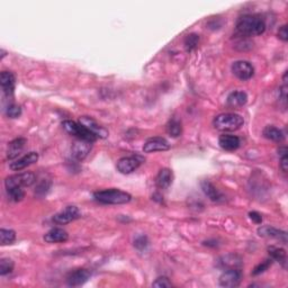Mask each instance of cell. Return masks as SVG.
<instances>
[{
  "mask_svg": "<svg viewBox=\"0 0 288 288\" xmlns=\"http://www.w3.org/2000/svg\"><path fill=\"white\" fill-rule=\"evenodd\" d=\"M237 31L243 36H258L265 33L266 23L258 15H244L237 21Z\"/></svg>",
  "mask_w": 288,
  "mask_h": 288,
  "instance_id": "1",
  "label": "cell"
},
{
  "mask_svg": "<svg viewBox=\"0 0 288 288\" xmlns=\"http://www.w3.org/2000/svg\"><path fill=\"white\" fill-rule=\"evenodd\" d=\"M93 198L95 200L98 201L100 204H106V205H121L130 203L132 199L131 194L123 192L119 189H105V190H98L93 194Z\"/></svg>",
  "mask_w": 288,
  "mask_h": 288,
  "instance_id": "2",
  "label": "cell"
},
{
  "mask_svg": "<svg viewBox=\"0 0 288 288\" xmlns=\"http://www.w3.org/2000/svg\"><path fill=\"white\" fill-rule=\"evenodd\" d=\"M244 124L241 115L235 113H223L213 119V126L221 132H233Z\"/></svg>",
  "mask_w": 288,
  "mask_h": 288,
  "instance_id": "3",
  "label": "cell"
},
{
  "mask_svg": "<svg viewBox=\"0 0 288 288\" xmlns=\"http://www.w3.org/2000/svg\"><path fill=\"white\" fill-rule=\"evenodd\" d=\"M63 129L68 132L70 135L77 137L78 140H84L93 143L97 140V137L93 135L90 131L86 129V127L79 122L71 121V119H66L62 123Z\"/></svg>",
  "mask_w": 288,
  "mask_h": 288,
  "instance_id": "4",
  "label": "cell"
},
{
  "mask_svg": "<svg viewBox=\"0 0 288 288\" xmlns=\"http://www.w3.org/2000/svg\"><path fill=\"white\" fill-rule=\"evenodd\" d=\"M36 182V177L34 174L32 173H22L14 176H9L6 178L5 186L6 188H10V187H31Z\"/></svg>",
  "mask_w": 288,
  "mask_h": 288,
  "instance_id": "5",
  "label": "cell"
},
{
  "mask_svg": "<svg viewBox=\"0 0 288 288\" xmlns=\"http://www.w3.org/2000/svg\"><path fill=\"white\" fill-rule=\"evenodd\" d=\"M143 162V159L138 155H130L124 156L117 161V170L123 175H130L135 171L138 167Z\"/></svg>",
  "mask_w": 288,
  "mask_h": 288,
  "instance_id": "6",
  "label": "cell"
},
{
  "mask_svg": "<svg viewBox=\"0 0 288 288\" xmlns=\"http://www.w3.org/2000/svg\"><path fill=\"white\" fill-rule=\"evenodd\" d=\"M80 218V211L77 206L70 205L66 206L63 211L59 212L58 214L53 216V222L59 224V225H66V224L71 223L72 221Z\"/></svg>",
  "mask_w": 288,
  "mask_h": 288,
  "instance_id": "7",
  "label": "cell"
},
{
  "mask_svg": "<svg viewBox=\"0 0 288 288\" xmlns=\"http://www.w3.org/2000/svg\"><path fill=\"white\" fill-rule=\"evenodd\" d=\"M242 271L240 269H227L220 277V285L222 287L232 288L240 285Z\"/></svg>",
  "mask_w": 288,
  "mask_h": 288,
  "instance_id": "8",
  "label": "cell"
},
{
  "mask_svg": "<svg viewBox=\"0 0 288 288\" xmlns=\"http://www.w3.org/2000/svg\"><path fill=\"white\" fill-rule=\"evenodd\" d=\"M232 72L234 73V76L239 78L240 80H249L251 79L254 74V68L253 66L249 61H237L232 66Z\"/></svg>",
  "mask_w": 288,
  "mask_h": 288,
  "instance_id": "9",
  "label": "cell"
},
{
  "mask_svg": "<svg viewBox=\"0 0 288 288\" xmlns=\"http://www.w3.org/2000/svg\"><path fill=\"white\" fill-rule=\"evenodd\" d=\"M79 123H81L86 129L90 131L97 138H106L108 136V131L104 126L98 124L95 119L89 117V116H81L79 118Z\"/></svg>",
  "mask_w": 288,
  "mask_h": 288,
  "instance_id": "10",
  "label": "cell"
},
{
  "mask_svg": "<svg viewBox=\"0 0 288 288\" xmlns=\"http://www.w3.org/2000/svg\"><path fill=\"white\" fill-rule=\"evenodd\" d=\"M90 276V271L87 269H77V270L69 272V275L66 276V284L70 287H79L84 285L85 283H87Z\"/></svg>",
  "mask_w": 288,
  "mask_h": 288,
  "instance_id": "11",
  "label": "cell"
},
{
  "mask_svg": "<svg viewBox=\"0 0 288 288\" xmlns=\"http://www.w3.org/2000/svg\"><path fill=\"white\" fill-rule=\"evenodd\" d=\"M92 143L88 141L84 140H77L71 147V155H72L73 159L78 160V161H81L87 158L89 152L91 151Z\"/></svg>",
  "mask_w": 288,
  "mask_h": 288,
  "instance_id": "12",
  "label": "cell"
},
{
  "mask_svg": "<svg viewBox=\"0 0 288 288\" xmlns=\"http://www.w3.org/2000/svg\"><path fill=\"white\" fill-rule=\"evenodd\" d=\"M169 149H170L169 142H168L164 137H160V136L149 138L143 145V151L145 153L167 151L169 150Z\"/></svg>",
  "mask_w": 288,
  "mask_h": 288,
  "instance_id": "13",
  "label": "cell"
},
{
  "mask_svg": "<svg viewBox=\"0 0 288 288\" xmlns=\"http://www.w3.org/2000/svg\"><path fill=\"white\" fill-rule=\"evenodd\" d=\"M37 161H39V153L32 151V152L26 153V155L22 156V158L15 160L14 162L10 163L9 167L13 171H21L25 169V168L36 163Z\"/></svg>",
  "mask_w": 288,
  "mask_h": 288,
  "instance_id": "14",
  "label": "cell"
},
{
  "mask_svg": "<svg viewBox=\"0 0 288 288\" xmlns=\"http://www.w3.org/2000/svg\"><path fill=\"white\" fill-rule=\"evenodd\" d=\"M258 235L263 238H268V239H276V240L282 241L283 243L287 242V233L285 231L276 229L274 226L270 225H265L260 226L258 229Z\"/></svg>",
  "mask_w": 288,
  "mask_h": 288,
  "instance_id": "15",
  "label": "cell"
},
{
  "mask_svg": "<svg viewBox=\"0 0 288 288\" xmlns=\"http://www.w3.org/2000/svg\"><path fill=\"white\" fill-rule=\"evenodd\" d=\"M218 267L227 270V269H241L242 260L237 254H227L218 259Z\"/></svg>",
  "mask_w": 288,
  "mask_h": 288,
  "instance_id": "16",
  "label": "cell"
},
{
  "mask_svg": "<svg viewBox=\"0 0 288 288\" xmlns=\"http://www.w3.org/2000/svg\"><path fill=\"white\" fill-rule=\"evenodd\" d=\"M15 84H16V78L9 71H2L0 74V85L6 96H12L15 90Z\"/></svg>",
  "mask_w": 288,
  "mask_h": 288,
  "instance_id": "17",
  "label": "cell"
},
{
  "mask_svg": "<svg viewBox=\"0 0 288 288\" xmlns=\"http://www.w3.org/2000/svg\"><path fill=\"white\" fill-rule=\"evenodd\" d=\"M220 147L225 151H234L240 148L241 141L237 135H231V134H223L219 138Z\"/></svg>",
  "mask_w": 288,
  "mask_h": 288,
  "instance_id": "18",
  "label": "cell"
},
{
  "mask_svg": "<svg viewBox=\"0 0 288 288\" xmlns=\"http://www.w3.org/2000/svg\"><path fill=\"white\" fill-rule=\"evenodd\" d=\"M68 232L63 229H60V227H54V229L50 230L44 235V241L46 243H63L68 241Z\"/></svg>",
  "mask_w": 288,
  "mask_h": 288,
  "instance_id": "19",
  "label": "cell"
},
{
  "mask_svg": "<svg viewBox=\"0 0 288 288\" xmlns=\"http://www.w3.org/2000/svg\"><path fill=\"white\" fill-rule=\"evenodd\" d=\"M201 189H203L205 195H206L212 201L219 203V201H222L224 199L223 194L221 193L220 190L216 188V187L213 185L211 181H208V180L201 181Z\"/></svg>",
  "mask_w": 288,
  "mask_h": 288,
  "instance_id": "20",
  "label": "cell"
},
{
  "mask_svg": "<svg viewBox=\"0 0 288 288\" xmlns=\"http://www.w3.org/2000/svg\"><path fill=\"white\" fill-rule=\"evenodd\" d=\"M25 144H26V138L24 137L15 138L14 141H12L8 144V149H7V158H8L9 160L17 158V156L22 153V151L24 150Z\"/></svg>",
  "mask_w": 288,
  "mask_h": 288,
  "instance_id": "21",
  "label": "cell"
},
{
  "mask_svg": "<svg viewBox=\"0 0 288 288\" xmlns=\"http://www.w3.org/2000/svg\"><path fill=\"white\" fill-rule=\"evenodd\" d=\"M173 179H174L173 171L168 169V168H163V169L159 171V174L155 178L156 187L160 189L169 188L170 185L173 184Z\"/></svg>",
  "mask_w": 288,
  "mask_h": 288,
  "instance_id": "22",
  "label": "cell"
},
{
  "mask_svg": "<svg viewBox=\"0 0 288 288\" xmlns=\"http://www.w3.org/2000/svg\"><path fill=\"white\" fill-rule=\"evenodd\" d=\"M248 102V95L244 91H233L227 97V105L232 108H240Z\"/></svg>",
  "mask_w": 288,
  "mask_h": 288,
  "instance_id": "23",
  "label": "cell"
},
{
  "mask_svg": "<svg viewBox=\"0 0 288 288\" xmlns=\"http://www.w3.org/2000/svg\"><path fill=\"white\" fill-rule=\"evenodd\" d=\"M269 256H270L271 260H275L277 263H279L283 267H286L287 264V254L286 251L282 248H277V246H269L268 248Z\"/></svg>",
  "mask_w": 288,
  "mask_h": 288,
  "instance_id": "24",
  "label": "cell"
},
{
  "mask_svg": "<svg viewBox=\"0 0 288 288\" xmlns=\"http://www.w3.org/2000/svg\"><path fill=\"white\" fill-rule=\"evenodd\" d=\"M264 136L268 140L275 141V142H282L284 138H285V135H284L283 131L277 129V127L272 126V125H268L266 126L264 129Z\"/></svg>",
  "mask_w": 288,
  "mask_h": 288,
  "instance_id": "25",
  "label": "cell"
},
{
  "mask_svg": "<svg viewBox=\"0 0 288 288\" xmlns=\"http://www.w3.org/2000/svg\"><path fill=\"white\" fill-rule=\"evenodd\" d=\"M167 133L169 134L171 137L180 136L181 133H182L181 122L176 117L171 118L167 124Z\"/></svg>",
  "mask_w": 288,
  "mask_h": 288,
  "instance_id": "26",
  "label": "cell"
},
{
  "mask_svg": "<svg viewBox=\"0 0 288 288\" xmlns=\"http://www.w3.org/2000/svg\"><path fill=\"white\" fill-rule=\"evenodd\" d=\"M15 240H16V233H15V231L9 229L0 230V242H1V245L13 244Z\"/></svg>",
  "mask_w": 288,
  "mask_h": 288,
  "instance_id": "27",
  "label": "cell"
},
{
  "mask_svg": "<svg viewBox=\"0 0 288 288\" xmlns=\"http://www.w3.org/2000/svg\"><path fill=\"white\" fill-rule=\"evenodd\" d=\"M7 190V194H8V196L10 199L13 201H18L23 200L24 197H25V192L23 189V187H10V188H6Z\"/></svg>",
  "mask_w": 288,
  "mask_h": 288,
  "instance_id": "28",
  "label": "cell"
},
{
  "mask_svg": "<svg viewBox=\"0 0 288 288\" xmlns=\"http://www.w3.org/2000/svg\"><path fill=\"white\" fill-rule=\"evenodd\" d=\"M198 42H199V35L195 34V33H192V34H188L185 37L184 45L187 52H192L195 50L198 45Z\"/></svg>",
  "mask_w": 288,
  "mask_h": 288,
  "instance_id": "29",
  "label": "cell"
},
{
  "mask_svg": "<svg viewBox=\"0 0 288 288\" xmlns=\"http://www.w3.org/2000/svg\"><path fill=\"white\" fill-rule=\"evenodd\" d=\"M14 261L9 258H1L0 260V275L1 276H6L13 272L14 270Z\"/></svg>",
  "mask_w": 288,
  "mask_h": 288,
  "instance_id": "30",
  "label": "cell"
},
{
  "mask_svg": "<svg viewBox=\"0 0 288 288\" xmlns=\"http://www.w3.org/2000/svg\"><path fill=\"white\" fill-rule=\"evenodd\" d=\"M6 115L9 118H17L22 115V108L16 104H9L6 108Z\"/></svg>",
  "mask_w": 288,
  "mask_h": 288,
  "instance_id": "31",
  "label": "cell"
},
{
  "mask_svg": "<svg viewBox=\"0 0 288 288\" xmlns=\"http://www.w3.org/2000/svg\"><path fill=\"white\" fill-rule=\"evenodd\" d=\"M134 246L138 250V251H145L149 246V240L145 235H138L134 240Z\"/></svg>",
  "mask_w": 288,
  "mask_h": 288,
  "instance_id": "32",
  "label": "cell"
},
{
  "mask_svg": "<svg viewBox=\"0 0 288 288\" xmlns=\"http://www.w3.org/2000/svg\"><path fill=\"white\" fill-rule=\"evenodd\" d=\"M287 148L283 147L278 150V155H280V168L284 173H287L288 169V158H287Z\"/></svg>",
  "mask_w": 288,
  "mask_h": 288,
  "instance_id": "33",
  "label": "cell"
},
{
  "mask_svg": "<svg viewBox=\"0 0 288 288\" xmlns=\"http://www.w3.org/2000/svg\"><path fill=\"white\" fill-rule=\"evenodd\" d=\"M270 266H271V259H268V260L263 261V263L258 265L257 267L253 269L252 275L253 276H258V275L263 274V272H265L266 270H268V268L270 267Z\"/></svg>",
  "mask_w": 288,
  "mask_h": 288,
  "instance_id": "34",
  "label": "cell"
},
{
  "mask_svg": "<svg viewBox=\"0 0 288 288\" xmlns=\"http://www.w3.org/2000/svg\"><path fill=\"white\" fill-rule=\"evenodd\" d=\"M50 186H51V182L50 181L43 180L39 186L36 187L35 194H36L37 196H44V195H46V193L48 192V189H50Z\"/></svg>",
  "mask_w": 288,
  "mask_h": 288,
  "instance_id": "35",
  "label": "cell"
},
{
  "mask_svg": "<svg viewBox=\"0 0 288 288\" xmlns=\"http://www.w3.org/2000/svg\"><path fill=\"white\" fill-rule=\"evenodd\" d=\"M153 287L156 288H168L173 287V284L169 282V279L167 277H159V278L155 279V282L152 284Z\"/></svg>",
  "mask_w": 288,
  "mask_h": 288,
  "instance_id": "36",
  "label": "cell"
},
{
  "mask_svg": "<svg viewBox=\"0 0 288 288\" xmlns=\"http://www.w3.org/2000/svg\"><path fill=\"white\" fill-rule=\"evenodd\" d=\"M278 37L282 41H284V42H287V40H288V33H287V26L286 25H283L282 27L279 28Z\"/></svg>",
  "mask_w": 288,
  "mask_h": 288,
  "instance_id": "37",
  "label": "cell"
},
{
  "mask_svg": "<svg viewBox=\"0 0 288 288\" xmlns=\"http://www.w3.org/2000/svg\"><path fill=\"white\" fill-rule=\"evenodd\" d=\"M249 218L251 219L256 224H261V222H263V216H261V214H259L258 212H254V211L250 212Z\"/></svg>",
  "mask_w": 288,
  "mask_h": 288,
  "instance_id": "38",
  "label": "cell"
},
{
  "mask_svg": "<svg viewBox=\"0 0 288 288\" xmlns=\"http://www.w3.org/2000/svg\"><path fill=\"white\" fill-rule=\"evenodd\" d=\"M204 245H207V246H218V242L215 240H212V241H205L204 242Z\"/></svg>",
  "mask_w": 288,
  "mask_h": 288,
  "instance_id": "39",
  "label": "cell"
}]
</instances>
